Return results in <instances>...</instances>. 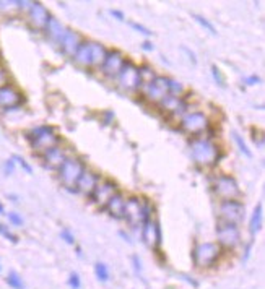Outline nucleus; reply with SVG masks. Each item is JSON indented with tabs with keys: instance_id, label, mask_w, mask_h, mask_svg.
Instances as JSON below:
<instances>
[{
	"instance_id": "nucleus-47",
	"label": "nucleus",
	"mask_w": 265,
	"mask_h": 289,
	"mask_svg": "<svg viewBox=\"0 0 265 289\" xmlns=\"http://www.w3.org/2000/svg\"><path fill=\"white\" fill-rule=\"evenodd\" d=\"M132 260H133V265H135V270H137V271H140V270H142V267H140V260H138V257H137V255H133V257H132Z\"/></svg>"
},
{
	"instance_id": "nucleus-29",
	"label": "nucleus",
	"mask_w": 265,
	"mask_h": 289,
	"mask_svg": "<svg viewBox=\"0 0 265 289\" xmlns=\"http://www.w3.org/2000/svg\"><path fill=\"white\" fill-rule=\"evenodd\" d=\"M7 283L10 284V286H12L13 289H25V284H23L21 278L18 276V274H17L15 271H12V273L7 276Z\"/></svg>"
},
{
	"instance_id": "nucleus-3",
	"label": "nucleus",
	"mask_w": 265,
	"mask_h": 289,
	"mask_svg": "<svg viewBox=\"0 0 265 289\" xmlns=\"http://www.w3.org/2000/svg\"><path fill=\"white\" fill-rule=\"evenodd\" d=\"M221 255V247L215 242H202L197 244V247L192 252V260L195 267L199 268H208L211 267Z\"/></svg>"
},
{
	"instance_id": "nucleus-23",
	"label": "nucleus",
	"mask_w": 265,
	"mask_h": 289,
	"mask_svg": "<svg viewBox=\"0 0 265 289\" xmlns=\"http://www.w3.org/2000/svg\"><path fill=\"white\" fill-rule=\"evenodd\" d=\"M74 59L81 67H91V47L90 42H81L74 54Z\"/></svg>"
},
{
	"instance_id": "nucleus-24",
	"label": "nucleus",
	"mask_w": 265,
	"mask_h": 289,
	"mask_svg": "<svg viewBox=\"0 0 265 289\" xmlns=\"http://www.w3.org/2000/svg\"><path fill=\"white\" fill-rule=\"evenodd\" d=\"M90 47H91V67H101L106 59V54H108L106 47L103 44H99V42H90Z\"/></svg>"
},
{
	"instance_id": "nucleus-7",
	"label": "nucleus",
	"mask_w": 265,
	"mask_h": 289,
	"mask_svg": "<svg viewBox=\"0 0 265 289\" xmlns=\"http://www.w3.org/2000/svg\"><path fill=\"white\" fill-rule=\"evenodd\" d=\"M215 194L220 197L223 201L228 200H236L241 195L239 185L231 176H218L215 179Z\"/></svg>"
},
{
	"instance_id": "nucleus-38",
	"label": "nucleus",
	"mask_w": 265,
	"mask_h": 289,
	"mask_svg": "<svg viewBox=\"0 0 265 289\" xmlns=\"http://www.w3.org/2000/svg\"><path fill=\"white\" fill-rule=\"evenodd\" d=\"M69 284L74 289H80L81 283H80V276L76 273H70V278H69Z\"/></svg>"
},
{
	"instance_id": "nucleus-46",
	"label": "nucleus",
	"mask_w": 265,
	"mask_h": 289,
	"mask_svg": "<svg viewBox=\"0 0 265 289\" xmlns=\"http://www.w3.org/2000/svg\"><path fill=\"white\" fill-rule=\"evenodd\" d=\"M142 47H143V51H153V49H155V46H153L150 41H145V42H143Z\"/></svg>"
},
{
	"instance_id": "nucleus-25",
	"label": "nucleus",
	"mask_w": 265,
	"mask_h": 289,
	"mask_svg": "<svg viewBox=\"0 0 265 289\" xmlns=\"http://www.w3.org/2000/svg\"><path fill=\"white\" fill-rule=\"evenodd\" d=\"M260 226H262V203H257V206L254 208V213L250 216L249 221V231L250 234L255 235L260 231Z\"/></svg>"
},
{
	"instance_id": "nucleus-40",
	"label": "nucleus",
	"mask_w": 265,
	"mask_h": 289,
	"mask_svg": "<svg viewBox=\"0 0 265 289\" xmlns=\"http://www.w3.org/2000/svg\"><path fill=\"white\" fill-rule=\"evenodd\" d=\"M7 85H8V73L3 67H0V88H3Z\"/></svg>"
},
{
	"instance_id": "nucleus-20",
	"label": "nucleus",
	"mask_w": 265,
	"mask_h": 289,
	"mask_svg": "<svg viewBox=\"0 0 265 289\" xmlns=\"http://www.w3.org/2000/svg\"><path fill=\"white\" fill-rule=\"evenodd\" d=\"M42 158H44V164L49 167V169H59L62 166V163L67 160L65 151L62 150L60 146H54V148H51V150H47Z\"/></svg>"
},
{
	"instance_id": "nucleus-41",
	"label": "nucleus",
	"mask_w": 265,
	"mask_h": 289,
	"mask_svg": "<svg viewBox=\"0 0 265 289\" xmlns=\"http://www.w3.org/2000/svg\"><path fill=\"white\" fill-rule=\"evenodd\" d=\"M3 171H5V174H7V176L13 174V171H15V163H13L12 158L5 163V166H3Z\"/></svg>"
},
{
	"instance_id": "nucleus-8",
	"label": "nucleus",
	"mask_w": 265,
	"mask_h": 289,
	"mask_svg": "<svg viewBox=\"0 0 265 289\" xmlns=\"http://www.w3.org/2000/svg\"><path fill=\"white\" fill-rule=\"evenodd\" d=\"M246 213V206L238 200H228L223 201L220 206V221L225 223H231L238 226L244 218Z\"/></svg>"
},
{
	"instance_id": "nucleus-39",
	"label": "nucleus",
	"mask_w": 265,
	"mask_h": 289,
	"mask_svg": "<svg viewBox=\"0 0 265 289\" xmlns=\"http://www.w3.org/2000/svg\"><path fill=\"white\" fill-rule=\"evenodd\" d=\"M8 219H10V223L15 224V226H21L23 224V218L18 213H8Z\"/></svg>"
},
{
	"instance_id": "nucleus-42",
	"label": "nucleus",
	"mask_w": 265,
	"mask_h": 289,
	"mask_svg": "<svg viewBox=\"0 0 265 289\" xmlns=\"http://www.w3.org/2000/svg\"><path fill=\"white\" fill-rule=\"evenodd\" d=\"M244 83L249 85V86H255V85L260 83V78H259L257 75H250V76H247V78L244 80Z\"/></svg>"
},
{
	"instance_id": "nucleus-26",
	"label": "nucleus",
	"mask_w": 265,
	"mask_h": 289,
	"mask_svg": "<svg viewBox=\"0 0 265 289\" xmlns=\"http://www.w3.org/2000/svg\"><path fill=\"white\" fill-rule=\"evenodd\" d=\"M233 140H234V143L238 144V148H239V151L243 153V155L246 156V158H252V151L249 150L247 148V144H246V142H244V138L241 137V135L238 133V132H233Z\"/></svg>"
},
{
	"instance_id": "nucleus-2",
	"label": "nucleus",
	"mask_w": 265,
	"mask_h": 289,
	"mask_svg": "<svg viewBox=\"0 0 265 289\" xmlns=\"http://www.w3.org/2000/svg\"><path fill=\"white\" fill-rule=\"evenodd\" d=\"M28 140H30L31 148L36 153H46L51 148L57 146V143H59V137L56 135L54 128L49 127V125H41V127L33 128L28 133Z\"/></svg>"
},
{
	"instance_id": "nucleus-32",
	"label": "nucleus",
	"mask_w": 265,
	"mask_h": 289,
	"mask_svg": "<svg viewBox=\"0 0 265 289\" xmlns=\"http://www.w3.org/2000/svg\"><path fill=\"white\" fill-rule=\"evenodd\" d=\"M211 75H213L215 83L218 85L220 88H225V78H223V75H221V72L216 65H211Z\"/></svg>"
},
{
	"instance_id": "nucleus-19",
	"label": "nucleus",
	"mask_w": 265,
	"mask_h": 289,
	"mask_svg": "<svg viewBox=\"0 0 265 289\" xmlns=\"http://www.w3.org/2000/svg\"><path fill=\"white\" fill-rule=\"evenodd\" d=\"M47 37L52 41V42H57V44H60L62 37H64L67 28L62 25V23L57 20L54 17H49V20H47V25L44 28Z\"/></svg>"
},
{
	"instance_id": "nucleus-31",
	"label": "nucleus",
	"mask_w": 265,
	"mask_h": 289,
	"mask_svg": "<svg viewBox=\"0 0 265 289\" xmlns=\"http://www.w3.org/2000/svg\"><path fill=\"white\" fill-rule=\"evenodd\" d=\"M138 72H140V78H142V83H150V81L155 78V73H153V70L151 69H148V67H142V69H138Z\"/></svg>"
},
{
	"instance_id": "nucleus-9",
	"label": "nucleus",
	"mask_w": 265,
	"mask_h": 289,
	"mask_svg": "<svg viewBox=\"0 0 265 289\" xmlns=\"http://www.w3.org/2000/svg\"><path fill=\"white\" fill-rule=\"evenodd\" d=\"M208 128V119L204 112H189L181 119V130L190 135H199Z\"/></svg>"
},
{
	"instance_id": "nucleus-44",
	"label": "nucleus",
	"mask_w": 265,
	"mask_h": 289,
	"mask_svg": "<svg viewBox=\"0 0 265 289\" xmlns=\"http://www.w3.org/2000/svg\"><path fill=\"white\" fill-rule=\"evenodd\" d=\"M109 13L115 18V20H119V21H124V20H125L124 13H122V12H119V10H109Z\"/></svg>"
},
{
	"instance_id": "nucleus-10",
	"label": "nucleus",
	"mask_w": 265,
	"mask_h": 289,
	"mask_svg": "<svg viewBox=\"0 0 265 289\" xmlns=\"http://www.w3.org/2000/svg\"><path fill=\"white\" fill-rule=\"evenodd\" d=\"M145 94L151 103L160 104L170 94V78L168 76H155L150 83L145 85Z\"/></svg>"
},
{
	"instance_id": "nucleus-37",
	"label": "nucleus",
	"mask_w": 265,
	"mask_h": 289,
	"mask_svg": "<svg viewBox=\"0 0 265 289\" xmlns=\"http://www.w3.org/2000/svg\"><path fill=\"white\" fill-rule=\"evenodd\" d=\"M60 237L64 239L67 244H75V237H74V234H72L69 229H62V231H60Z\"/></svg>"
},
{
	"instance_id": "nucleus-1",
	"label": "nucleus",
	"mask_w": 265,
	"mask_h": 289,
	"mask_svg": "<svg viewBox=\"0 0 265 289\" xmlns=\"http://www.w3.org/2000/svg\"><path fill=\"white\" fill-rule=\"evenodd\" d=\"M190 155L199 166L210 167L215 166L220 160L218 146L208 138H199L190 143Z\"/></svg>"
},
{
	"instance_id": "nucleus-30",
	"label": "nucleus",
	"mask_w": 265,
	"mask_h": 289,
	"mask_svg": "<svg viewBox=\"0 0 265 289\" xmlns=\"http://www.w3.org/2000/svg\"><path fill=\"white\" fill-rule=\"evenodd\" d=\"M151 213H153V208L151 205L148 203V201H142V226L148 223V221L151 219Z\"/></svg>"
},
{
	"instance_id": "nucleus-45",
	"label": "nucleus",
	"mask_w": 265,
	"mask_h": 289,
	"mask_svg": "<svg viewBox=\"0 0 265 289\" xmlns=\"http://www.w3.org/2000/svg\"><path fill=\"white\" fill-rule=\"evenodd\" d=\"M104 115H106V120H104V124H106V125H109L111 122H113V119H114V112H113V110H106V112H104Z\"/></svg>"
},
{
	"instance_id": "nucleus-13",
	"label": "nucleus",
	"mask_w": 265,
	"mask_h": 289,
	"mask_svg": "<svg viewBox=\"0 0 265 289\" xmlns=\"http://www.w3.org/2000/svg\"><path fill=\"white\" fill-rule=\"evenodd\" d=\"M23 103V94L13 86H3L0 88V108L5 110L17 109Z\"/></svg>"
},
{
	"instance_id": "nucleus-11",
	"label": "nucleus",
	"mask_w": 265,
	"mask_h": 289,
	"mask_svg": "<svg viewBox=\"0 0 265 289\" xmlns=\"http://www.w3.org/2000/svg\"><path fill=\"white\" fill-rule=\"evenodd\" d=\"M115 194H117V185L111 181H103V182H98L91 199H93L95 205L98 206V208H106L108 201L113 199Z\"/></svg>"
},
{
	"instance_id": "nucleus-43",
	"label": "nucleus",
	"mask_w": 265,
	"mask_h": 289,
	"mask_svg": "<svg viewBox=\"0 0 265 289\" xmlns=\"http://www.w3.org/2000/svg\"><path fill=\"white\" fill-rule=\"evenodd\" d=\"M181 51H182V52H186V54H187V55H189V60L192 62V64H194V65L197 64V59H195V54H194V52H190V49H189V47H186V46H182V47H181Z\"/></svg>"
},
{
	"instance_id": "nucleus-35",
	"label": "nucleus",
	"mask_w": 265,
	"mask_h": 289,
	"mask_svg": "<svg viewBox=\"0 0 265 289\" xmlns=\"http://www.w3.org/2000/svg\"><path fill=\"white\" fill-rule=\"evenodd\" d=\"M0 234L3 235L5 239H8L10 242H13V244H17L18 242V237L13 233H10V229L7 228V226H3L2 223H0Z\"/></svg>"
},
{
	"instance_id": "nucleus-33",
	"label": "nucleus",
	"mask_w": 265,
	"mask_h": 289,
	"mask_svg": "<svg viewBox=\"0 0 265 289\" xmlns=\"http://www.w3.org/2000/svg\"><path fill=\"white\" fill-rule=\"evenodd\" d=\"M129 25L133 28L137 33H140V35H143V36H147V37H150L151 35H153V31H150L148 30L147 26H143V25H140V23H135V21H129Z\"/></svg>"
},
{
	"instance_id": "nucleus-36",
	"label": "nucleus",
	"mask_w": 265,
	"mask_h": 289,
	"mask_svg": "<svg viewBox=\"0 0 265 289\" xmlns=\"http://www.w3.org/2000/svg\"><path fill=\"white\" fill-rule=\"evenodd\" d=\"M12 160H13V163H18V164H20L21 167H23V171L25 172H28V174H33V167L28 164V163L23 160L21 156H18V155H13L12 156Z\"/></svg>"
},
{
	"instance_id": "nucleus-34",
	"label": "nucleus",
	"mask_w": 265,
	"mask_h": 289,
	"mask_svg": "<svg viewBox=\"0 0 265 289\" xmlns=\"http://www.w3.org/2000/svg\"><path fill=\"white\" fill-rule=\"evenodd\" d=\"M182 91H184V86H182L181 83H177L176 80H171L170 78V94H172V96H181Z\"/></svg>"
},
{
	"instance_id": "nucleus-4",
	"label": "nucleus",
	"mask_w": 265,
	"mask_h": 289,
	"mask_svg": "<svg viewBox=\"0 0 265 289\" xmlns=\"http://www.w3.org/2000/svg\"><path fill=\"white\" fill-rule=\"evenodd\" d=\"M83 171H85V164L78 158H67L59 167V179L67 189H72V187L76 185V182H78L81 174H83Z\"/></svg>"
},
{
	"instance_id": "nucleus-14",
	"label": "nucleus",
	"mask_w": 265,
	"mask_h": 289,
	"mask_svg": "<svg viewBox=\"0 0 265 289\" xmlns=\"http://www.w3.org/2000/svg\"><path fill=\"white\" fill-rule=\"evenodd\" d=\"M124 62H125L124 55L120 54L119 51H109L108 54H106L103 65H101V72H103L106 76H117L120 69H122Z\"/></svg>"
},
{
	"instance_id": "nucleus-28",
	"label": "nucleus",
	"mask_w": 265,
	"mask_h": 289,
	"mask_svg": "<svg viewBox=\"0 0 265 289\" xmlns=\"http://www.w3.org/2000/svg\"><path fill=\"white\" fill-rule=\"evenodd\" d=\"M192 18H194V20L199 23V25L204 28L205 31H208L210 35H213V36H216V30H215V26L211 25V23L207 20V18H204V17H200V15H192Z\"/></svg>"
},
{
	"instance_id": "nucleus-15",
	"label": "nucleus",
	"mask_w": 265,
	"mask_h": 289,
	"mask_svg": "<svg viewBox=\"0 0 265 289\" xmlns=\"http://www.w3.org/2000/svg\"><path fill=\"white\" fill-rule=\"evenodd\" d=\"M143 242L147 244L148 249H158L161 244V228L158 224V221L150 219L148 223L143 224V233H142Z\"/></svg>"
},
{
	"instance_id": "nucleus-6",
	"label": "nucleus",
	"mask_w": 265,
	"mask_h": 289,
	"mask_svg": "<svg viewBox=\"0 0 265 289\" xmlns=\"http://www.w3.org/2000/svg\"><path fill=\"white\" fill-rule=\"evenodd\" d=\"M216 235H218V245L220 247L233 249L239 244L241 233L236 224L225 223V221L218 219V226H216Z\"/></svg>"
},
{
	"instance_id": "nucleus-27",
	"label": "nucleus",
	"mask_w": 265,
	"mask_h": 289,
	"mask_svg": "<svg viewBox=\"0 0 265 289\" xmlns=\"http://www.w3.org/2000/svg\"><path fill=\"white\" fill-rule=\"evenodd\" d=\"M95 273H96V278L99 279V281H108L109 279V270H108V267H106L104 263H101V262H98L95 265Z\"/></svg>"
},
{
	"instance_id": "nucleus-21",
	"label": "nucleus",
	"mask_w": 265,
	"mask_h": 289,
	"mask_svg": "<svg viewBox=\"0 0 265 289\" xmlns=\"http://www.w3.org/2000/svg\"><path fill=\"white\" fill-rule=\"evenodd\" d=\"M80 44H81L80 35L75 31H72V30H67L64 37H62V41H60L62 51H64L67 55H72V57H74V54L76 52V49H78Z\"/></svg>"
},
{
	"instance_id": "nucleus-12",
	"label": "nucleus",
	"mask_w": 265,
	"mask_h": 289,
	"mask_svg": "<svg viewBox=\"0 0 265 289\" xmlns=\"http://www.w3.org/2000/svg\"><path fill=\"white\" fill-rule=\"evenodd\" d=\"M122 218H125V221H127L130 226H133V228L140 226L142 224V201L135 199V197L125 200Z\"/></svg>"
},
{
	"instance_id": "nucleus-18",
	"label": "nucleus",
	"mask_w": 265,
	"mask_h": 289,
	"mask_svg": "<svg viewBox=\"0 0 265 289\" xmlns=\"http://www.w3.org/2000/svg\"><path fill=\"white\" fill-rule=\"evenodd\" d=\"M160 106L163 110H166V112H170V114H174V115L182 114L187 109L186 101L182 99L181 96H172V94H168L160 103Z\"/></svg>"
},
{
	"instance_id": "nucleus-22",
	"label": "nucleus",
	"mask_w": 265,
	"mask_h": 289,
	"mask_svg": "<svg viewBox=\"0 0 265 289\" xmlns=\"http://www.w3.org/2000/svg\"><path fill=\"white\" fill-rule=\"evenodd\" d=\"M124 203H125V199L122 194H115L113 199L108 201V205H106V210H108L109 216H113L115 219H120L124 216Z\"/></svg>"
},
{
	"instance_id": "nucleus-17",
	"label": "nucleus",
	"mask_w": 265,
	"mask_h": 289,
	"mask_svg": "<svg viewBox=\"0 0 265 289\" xmlns=\"http://www.w3.org/2000/svg\"><path fill=\"white\" fill-rule=\"evenodd\" d=\"M98 177H96L95 172H91V171H83V174H81V177L78 179V182H76V185H75V189L76 192H80V194H83L86 197H91L93 195V192L96 189V185H98Z\"/></svg>"
},
{
	"instance_id": "nucleus-48",
	"label": "nucleus",
	"mask_w": 265,
	"mask_h": 289,
	"mask_svg": "<svg viewBox=\"0 0 265 289\" xmlns=\"http://www.w3.org/2000/svg\"><path fill=\"white\" fill-rule=\"evenodd\" d=\"M3 211H5V210H3V205H2V203H0V215H2V213H3Z\"/></svg>"
},
{
	"instance_id": "nucleus-16",
	"label": "nucleus",
	"mask_w": 265,
	"mask_h": 289,
	"mask_svg": "<svg viewBox=\"0 0 265 289\" xmlns=\"http://www.w3.org/2000/svg\"><path fill=\"white\" fill-rule=\"evenodd\" d=\"M49 12L47 8L39 2H33V5L30 7V23L33 28L36 30H44L47 25V20H49Z\"/></svg>"
},
{
	"instance_id": "nucleus-5",
	"label": "nucleus",
	"mask_w": 265,
	"mask_h": 289,
	"mask_svg": "<svg viewBox=\"0 0 265 289\" xmlns=\"http://www.w3.org/2000/svg\"><path fill=\"white\" fill-rule=\"evenodd\" d=\"M117 78H119V86L124 91H135L142 86L140 72H138V67L133 65L132 62H124Z\"/></svg>"
}]
</instances>
